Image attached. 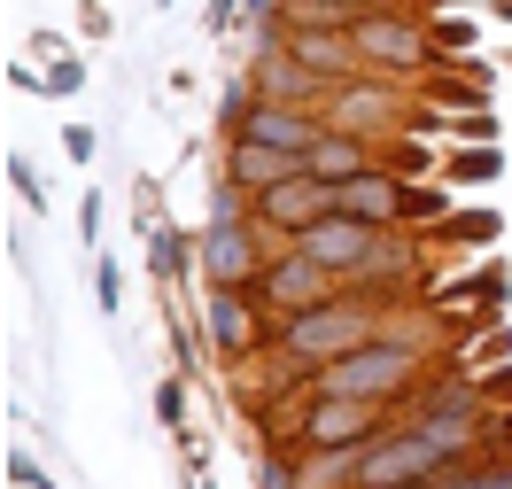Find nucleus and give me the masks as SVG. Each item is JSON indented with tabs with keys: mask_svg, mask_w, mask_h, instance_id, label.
Here are the masks:
<instances>
[{
	"mask_svg": "<svg viewBox=\"0 0 512 489\" xmlns=\"http://www.w3.org/2000/svg\"><path fill=\"white\" fill-rule=\"evenodd\" d=\"M350 39H357V55H365V70H381V78H404V86H419V78H435V70L450 63L443 47H435V24H427V8H365Z\"/></svg>",
	"mask_w": 512,
	"mask_h": 489,
	"instance_id": "1",
	"label": "nucleus"
},
{
	"mask_svg": "<svg viewBox=\"0 0 512 489\" xmlns=\"http://www.w3.org/2000/svg\"><path fill=\"white\" fill-rule=\"evenodd\" d=\"M264 257H272V241L249 218V195L218 187L210 226H202V288H249L256 272H264Z\"/></svg>",
	"mask_w": 512,
	"mask_h": 489,
	"instance_id": "2",
	"label": "nucleus"
},
{
	"mask_svg": "<svg viewBox=\"0 0 512 489\" xmlns=\"http://www.w3.org/2000/svg\"><path fill=\"white\" fill-rule=\"evenodd\" d=\"M404 404V396H396ZM396 404H373V396H319L303 389V412H295V451H365L396 427Z\"/></svg>",
	"mask_w": 512,
	"mask_h": 489,
	"instance_id": "3",
	"label": "nucleus"
},
{
	"mask_svg": "<svg viewBox=\"0 0 512 489\" xmlns=\"http://www.w3.org/2000/svg\"><path fill=\"white\" fill-rule=\"evenodd\" d=\"M202 350H210V365H225V373L264 365V350H272L264 303H256L249 288H202Z\"/></svg>",
	"mask_w": 512,
	"mask_h": 489,
	"instance_id": "4",
	"label": "nucleus"
},
{
	"mask_svg": "<svg viewBox=\"0 0 512 489\" xmlns=\"http://www.w3.org/2000/svg\"><path fill=\"white\" fill-rule=\"evenodd\" d=\"M443 474H450V451L412 420H396L381 443L357 451V489H435Z\"/></svg>",
	"mask_w": 512,
	"mask_h": 489,
	"instance_id": "5",
	"label": "nucleus"
},
{
	"mask_svg": "<svg viewBox=\"0 0 512 489\" xmlns=\"http://www.w3.org/2000/svg\"><path fill=\"white\" fill-rule=\"evenodd\" d=\"M342 288H350V280H334V272H326V264H311L303 249H272V257H264V272L249 280V295L264 303V319L319 311V303H334Z\"/></svg>",
	"mask_w": 512,
	"mask_h": 489,
	"instance_id": "6",
	"label": "nucleus"
},
{
	"mask_svg": "<svg viewBox=\"0 0 512 489\" xmlns=\"http://www.w3.org/2000/svg\"><path fill=\"white\" fill-rule=\"evenodd\" d=\"M249 218L264 226L272 249H288V241H303L319 218H334V187L311 179V171H295V179H280V187H264V195L249 202Z\"/></svg>",
	"mask_w": 512,
	"mask_h": 489,
	"instance_id": "7",
	"label": "nucleus"
},
{
	"mask_svg": "<svg viewBox=\"0 0 512 489\" xmlns=\"http://www.w3.org/2000/svg\"><path fill=\"white\" fill-rule=\"evenodd\" d=\"M288 249H303L311 264H326L334 280H357L365 257L381 249V226H365V218H342V210H334V218H319V226L303 233V241H288Z\"/></svg>",
	"mask_w": 512,
	"mask_h": 489,
	"instance_id": "8",
	"label": "nucleus"
},
{
	"mask_svg": "<svg viewBox=\"0 0 512 489\" xmlns=\"http://www.w3.org/2000/svg\"><path fill=\"white\" fill-rule=\"evenodd\" d=\"M249 86H256L264 101H303V109H319V101L334 94L326 78H311V70L295 63V47H288V39H264V47L249 55Z\"/></svg>",
	"mask_w": 512,
	"mask_h": 489,
	"instance_id": "9",
	"label": "nucleus"
},
{
	"mask_svg": "<svg viewBox=\"0 0 512 489\" xmlns=\"http://www.w3.org/2000/svg\"><path fill=\"white\" fill-rule=\"evenodd\" d=\"M303 171V156H288V148H264V140H225L218 156V187H233V195H264V187H280V179H295Z\"/></svg>",
	"mask_w": 512,
	"mask_h": 489,
	"instance_id": "10",
	"label": "nucleus"
},
{
	"mask_svg": "<svg viewBox=\"0 0 512 489\" xmlns=\"http://www.w3.org/2000/svg\"><path fill=\"white\" fill-rule=\"evenodd\" d=\"M295 63L311 70V78H326V86H350V78H365V55H357L350 32H288Z\"/></svg>",
	"mask_w": 512,
	"mask_h": 489,
	"instance_id": "11",
	"label": "nucleus"
},
{
	"mask_svg": "<svg viewBox=\"0 0 512 489\" xmlns=\"http://www.w3.org/2000/svg\"><path fill=\"white\" fill-rule=\"evenodd\" d=\"M373 163H381L373 140H357V132H319V140H311V156H303V171L326 179V187H350V179H365Z\"/></svg>",
	"mask_w": 512,
	"mask_h": 489,
	"instance_id": "12",
	"label": "nucleus"
},
{
	"mask_svg": "<svg viewBox=\"0 0 512 489\" xmlns=\"http://www.w3.org/2000/svg\"><path fill=\"white\" fill-rule=\"evenodd\" d=\"M505 295H512V272H505V257H481V264H466L458 280L427 288V311H450V303H481V311H505Z\"/></svg>",
	"mask_w": 512,
	"mask_h": 489,
	"instance_id": "13",
	"label": "nucleus"
},
{
	"mask_svg": "<svg viewBox=\"0 0 512 489\" xmlns=\"http://www.w3.org/2000/svg\"><path fill=\"white\" fill-rule=\"evenodd\" d=\"M148 272H156V288L202 280V226H156L148 233Z\"/></svg>",
	"mask_w": 512,
	"mask_h": 489,
	"instance_id": "14",
	"label": "nucleus"
},
{
	"mask_svg": "<svg viewBox=\"0 0 512 489\" xmlns=\"http://www.w3.org/2000/svg\"><path fill=\"white\" fill-rule=\"evenodd\" d=\"M435 179H443L450 195H466V187H497V179H505V148H497V140H450Z\"/></svg>",
	"mask_w": 512,
	"mask_h": 489,
	"instance_id": "15",
	"label": "nucleus"
},
{
	"mask_svg": "<svg viewBox=\"0 0 512 489\" xmlns=\"http://www.w3.org/2000/svg\"><path fill=\"white\" fill-rule=\"evenodd\" d=\"M427 241L435 249H497L505 241V210L497 202H458L443 226H427Z\"/></svg>",
	"mask_w": 512,
	"mask_h": 489,
	"instance_id": "16",
	"label": "nucleus"
},
{
	"mask_svg": "<svg viewBox=\"0 0 512 489\" xmlns=\"http://www.w3.org/2000/svg\"><path fill=\"white\" fill-rule=\"evenodd\" d=\"M256 101H264V94L249 86V70H241V78H225V94H218V140H233V132L249 125V117H256Z\"/></svg>",
	"mask_w": 512,
	"mask_h": 489,
	"instance_id": "17",
	"label": "nucleus"
},
{
	"mask_svg": "<svg viewBox=\"0 0 512 489\" xmlns=\"http://www.w3.org/2000/svg\"><path fill=\"white\" fill-rule=\"evenodd\" d=\"M156 427L187 435V373H163L156 381Z\"/></svg>",
	"mask_w": 512,
	"mask_h": 489,
	"instance_id": "18",
	"label": "nucleus"
},
{
	"mask_svg": "<svg viewBox=\"0 0 512 489\" xmlns=\"http://www.w3.org/2000/svg\"><path fill=\"white\" fill-rule=\"evenodd\" d=\"M505 358H512V326H505V319H489V326L474 334L466 365H474V373H489V365H505Z\"/></svg>",
	"mask_w": 512,
	"mask_h": 489,
	"instance_id": "19",
	"label": "nucleus"
},
{
	"mask_svg": "<svg viewBox=\"0 0 512 489\" xmlns=\"http://www.w3.org/2000/svg\"><path fill=\"white\" fill-rule=\"evenodd\" d=\"M8 187H16V202L32 210V218H47V187H39V171L32 156H8Z\"/></svg>",
	"mask_w": 512,
	"mask_h": 489,
	"instance_id": "20",
	"label": "nucleus"
},
{
	"mask_svg": "<svg viewBox=\"0 0 512 489\" xmlns=\"http://www.w3.org/2000/svg\"><path fill=\"white\" fill-rule=\"evenodd\" d=\"M427 24H435V47H443L450 63H466V55H474V24H466V16H427Z\"/></svg>",
	"mask_w": 512,
	"mask_h": 489,
	"instance_id": "21",
	"label": "nucleus"
},
{
	"mask_svg": "<svg viewBox=\"0 0 512 489\" xmlns=\"http://www.w3.org/2000/svg\"><path fill=\"white\" fill-rule=\"evenodd\" d=\"M132 226H140V233L171 226V218H163V187H156V179H132Z\"/></svg>",
	"mask_w": 512,
	"mask_h": 489,
	"instance_id": "22",
	"label": "nucleus"
},
{
	"mask_svg": "<svg viewBox=\"0 0 512 489\" xmlns=\"http://www.w3.org/2000/svg\"><path fill=\"white\" fill-rule=\"evenodd\" d=\"M78 86H86V63H78V55H55V63H47V101H70Z\"/></svg>",
	"mask_w": 512,
	"mask_h": 489,
	"instance_id": "23",
	"label": "nucleus"
},
{
	"mask_svg": "<svg viewBox=\"0 0 512 489\" xmlns=\"http://www.w3.org/2000/svg\"><path fill=\"white\" fill-rule=\"evenodd\" d=\"M474 381H481V404H489V412H512V358L489 365V373H474Z\"/></svg>",
	"mask_w": 512,
	"mask_h": 489,
	"instance_id": "24",
	"label": "nucleus"
},
{
	"mask_svg": "<svg viewBox=\"0 0 512 489\" xmlns=\"http://www.w3.org/2000/svg\"><path fill=\"white\" fill-rule=\"evenodd\" d=\"M94 303H101V311H117V303H125V280H117V257H94Z\"/></svg>",
	"mask_w": 512,
	"mask_h": 489,
	"instance_id": "25",
	"label": "nucleus"
},
{
	"mask_svg": "<svg viewBox=\"0 0 512 489\" xmlns=\"http://www.w3.org/2000/svg\"><path fill=\"white\" fill-rule=\"evenodd\" d=\"M450 140H497V117H489V109H458V117H450Z\"/></svg>",
	"mask_w": 512,
	"mask_h": 489,
	"instance_id": "26",
	"label": "nucleus"
},
{
	"mask_svg": "<svg viewBox=\"0 0 512 489\" xmlns=\"http://www.w3.org/2000/svg\"><path fill=\"white\" fill-rule=\"evenodd\" d=\"M78 241H86V249L101 241V187H86V195H78Z\"/></svg>",
	"mask_w": 512,
	"mask_h": 489,
	"instance_id": "27",
	"label": "nucleus"
},
{
	"mask_svg": "<svg viewBox=\"0 0 512 489\" xmlns=\"http://www.w3.org/2000/svg\"><path fill=\"white\" fill-rule=\"evenodd\" d=\"M94 148H101L94 125H63V156H70V163H94Z\"/></svg>",
	"mask_w": 512,
	"mask_h": 489,
	"instance_id": "28",
	"label": "nucleus"
},
{
	"mask_svg": "<svg viewBox=\"0 0 512 489\" xmlns=\"http://www.w3.org/2000/svg\"><path fill=\"white\" fill-rule=\"evenodd\" d=\"M241 8H249V0H210V8H202V32H210V39H225V24H233Z\"/></svg>",
	"mask_w": 512,
	"mask_h": 489,
	"instance_id": "29",
	"label": "nucleus"
},
{
	"mask_svg": "<svg viewBox=\"0 0 512 489\" xmlns=\"http://www.w3.org/2000/svg\"><path fill=\"white\" fill-rule=\"evenodd\" d=\"M78 32H86V39H109V8H101V0H86V8H78Z\"/></svg>",
	"mask_w": 512,
	"mask_h": 489,
	"instance_id": "30",
	"label": "nucleus"
},
{
	"mask_svg": "<svg viewBox=\"0 0 512 489\" xmlns=\"http://www.w3.org/2000/svg\"><path fill=\"white\" fill-rule=\"evenodd\" d=\"M8 86H16V94H47V78H39L32 63H8Z\"/></svg>",
	"mask_w": 512,
	"mask_h": 489,
	"instance_id": "31",
	"label": "nucleus"
},
{
	"mask_svg": "<svg viewBox=\"0 0 512 489\" xmlns=\"http://www.w3.org/2000/svg\"><path fill=\"white\" fill-rule=\"evenodd\" d=\"M8 482H16V489H39V482H47V474H39V466H32V458H24V451H16V458H8Z\"/></svg>",
	"mask_w": 512,
	"mask_h": 489,
	"instance_id": "32",
	"label": "nucleus"
},
{
	"mask_svg": "<svg viewBox=\"0 0 512 489\" xmlns=\"http://www.w3.org/2000/svg\"><path fill=\"white\" fill-rule=\"evenodd\" d=\"M497 16H505V24H512V0H497Z\"/></svg>",
	"mask_w": 512,
	"mask_h": 489,
	"instance_id": "33",
	"label": "nucleus"
}]
</instances>
